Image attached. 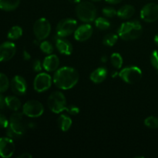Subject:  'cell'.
<instances>
[{
	"mask_svg": "<svg viewBox=\"0 0 158 158\" xmlns=\"http://www.w3.org/2000/svg\"><path fill=\"white\" fill-rule=\"evenodd\" d=\"M135 13V9L131 5H125L122 6L117 12V15L123 19L131 18Z\"/></svg>",
	"mask_w": 158,
	"mask_h": 158,
	"instance_id": "obj_19",
	"label": "cell"
},
{
	"mask_svg": "<svg viewBox=\"0 0 158 158\" xmlns=\"http://www.w3.org/2000/svg\"><path fill=\"white\" fill-rule=\"evenodd\" d=\"M92 1H94V2H100V1H101V0H92Z\"/></svg>",
	"mask_w": 158,
	"mask_h": 158,
	"instance_id": "obj_43",
	"label": "cell"
},
{
	"mask_svg": "<svg viewBox=\"0 0 158 158\" xmlns=\"http://www.w3.org/2000/svg\"><path fill=\"white\" fill-rule=\"evenodd\" d=\"M20 0H0V9L4 11H12L16 9Z\"/></svg>",
	"mask_w": 158,
	"mask_h": 158,
	"instance_id": "obj_20",
	"label": "cell"
},
{
	"mask_svg": "<svg viewBox=\"0 0 158 158\" xmlns=\"http://www.w3.org/2000/svg\"><path fill=\"white\" fill-rule=\"evenodd\" d=\"M69 1L72 3H79L80 2V0H69Z\"/></svg>",
	"mask_w": 158,
	"mask_h": 158,
	"instance_id": "obj_41",
	"label": "cell"
},
{
	"mask_svg": "<svg viewBox=\"0 0 158 158\" xmlns=\"http://www.w3.org/2000/svg\"><path fill=\"white\" fill-rule=\"evenodd\" d=\"M107 77V70L104 67H100L95 69L90 75V80L95 83H100L104 81Z\"/></svg>",
	"mask_w": 158,
	"mask_h": 158,
	"instance_id": "obj_18",
	"label": "cell"
},
{
	"mask_svg": "<svg viewBox=\"0 0 158 158\" xmlns=\"http://www.w3.org/2000/svg\"><path fill=\"white\" fill-rule=\"evenodd\" d=\"M119 76L126 83L134 84L140 80L142 77V71L137 66H128L122 69Z\"/></svg>",
	"mask_w": 158,
	"mask_h": 158,
	"instance_id": "obj_5",
	"label": "cell"
},
{
	"mask_svg": "<svg viewBox=\"0 0 158 158\" xmlns=\"http://www.w3.org/2000/svg\"><path fill=\"white\" fill-rule=\"evenodd\" d=\"M48 106L49 109L56 114H60L65 110L67 105L64 94L60 91L52 93L48 99Z\"/></svg>",
	"mask_w": 158,
	"mask_h": 158,
	"instance_id": "obj_4",
	"label": "cell"
},
{
	"mask_svg": "<svg viewBox=\"0 0 158 158\" xmlns=\"http://www.w3.org/2000/svg\"><path fill=\"white\" fill-rule=\"evenodd\" d=\"M106 1L107 2L110 3V4H117V3H120L123 0H106Z\"/></svg>",
	"mask_w": 158,
	"mask_h": 158,
	"instance_id": "obj_39",
	"label": "cell"
},
{
	"mask_svg": "<svg viewBox=\"0 0 158 158\" xmlns=\"http://www.w3.org/2000/svg\"><path fill=\"white\" fill-rule=\"evenodd\" d=\"M56 46L59 52L64 55H70L73 52V46L64 37L56 38Z\"/></svg>",
	"mask_w": 158,
	"mask_h": 158,
	"instance_id": "obj_16",
	"label": "cell"
},
{
	"mask_svg": "<svg viewBox=\"0 0 158 158\" xmlns=\"http://www.w3.org/2000/svg\"><path fill=\"white\" fill-rule=\"evenodd\" d=\"M33 32L39 40H43L47 38L51 32V25L46 19H39L33 26Z\"/></svg>",
	"mask_w": 158,
	"mask_h": 158,
	"instance_id": "obj_6",
	"label": "cell"
},
{
	"mask_svg": "<svg viewBox=\"0 0 158 158\" xmlns=\"http://www.w3.org/2000/svg\"><path fill=\"white\" fill-rule=\"evenodd\" d=\"M154 42H155L156 44L158 46V34L157 35H156V36L154 37Z\"/></svg>",
	"mask_w": 158,
	"mask_h": 158,
	"instance_id": "obj_40",
	"label": "cell"
},
{
	"mask_svg": "<svg viewBox=\"0 0 158 158\" xmlns=\"http://www.w3.org/2000/svg\"><path fill=\"white\" fill-rule=\"evenodd\" d=\"M6 106H7V105H6V98L0 94V112L4 110Z\"/></svg>",
	"mask_w": 158,
	"mask_h": 158,
	"instance_id": "obj_35",
	"label": "cell"
},
{
	"mask_svg": "<svg viewBox=\"0 0 158 158\" xmlns=\"http://www.w3.org/2000/svg\"><path fill=\"white\" fill-rule=\"evenodd\" d=\"M9 86V80L7 76L0 73V94L6 92Z\"/></svg>",
	"mask_w": 158,
	"mask_h": 158,
	"instance_id": "obj_27",
	"label": "cell"
},
{
	"mask_svg": "<svg viewBox=\"0 0 158 158\" xmlns=\"http://www.w3.org/2000/svg\"><path fill=\"white\" fill-rule=\"evenodd\" d=\"M52 84V79L49 74L46 73H40L34 80V89L37 92H44L47 90Z\"/></svg>",
	"mask_w": 158,
	"mask_h": 158,
	"instance_id": "obj_11",
	"label": "cell"
},
{
	"mask_svg": "<svg viewBox=\"0 0 158 158\" xmlns=\"http://www.w3.org/2000/svg\"><path fill=\"white\" fill-rule=\"evenodd\" d=\"M9 121L7 120V118L3 114H0V127L7 128L9 127Z\"/></svg>",
	"mask_w": 158,
	"mask_h": 158,
	"instance_id": "obj_33",
	"label": "cell"
},
{
	"mask_svg": "<svg viewBox=\"0 0 158 158\" xmlns=\"http://www.w3.org/2000/svg\"><path fill=\"white\" fill-rule=\"evenodd\" d=\"M93 33V28L89 24H84L77 28L74 32L75 39L78 41L83 42L89 40Z\"/></svg>",
	"mask_w": 158,
	"mask_h": 158,
	"instance_id": "obj_15",
	"label": "cell"
},
{
	"mask_svg": "<svg viewBox=\"0 0 158 158\" xmlns=\"http://www.w3.org/2000/svg\"><path fill=\"white\" fill-rule=\"evenodd\" d=\"M110 60L111 63H112V65L115 68L120 69V68L122 67V65H123V58H122L121 55L120 53H117V52L113 53L111 55Z\"/></svg>",
	"mask_w": 158,
	"mask_h": 158,
	"instance_id": "obj_24",
	"label": "cell"
},
{
	"mask_svg": "<svg viewBox=\"0 0 158 158\" xmlns=\"http://www.w3.org/2000/svg\"><path fill=\"white\" fill-rule=\"evenodd\" d=\"M58 125L63 131H67L72 126V120L69 117L62 114L58 118Z\"/></svg>",
	"mask_w": 158,
	"mask_h": 158,
	"instance_id": "obj_22",
	"label": "cell"
},
{
	"mask_svg": "<svg viewBox=\"0 0 158 158\" xmlns=\"http://www.w3.org/2000/svg\"><path fill=\"white\" fill-rule=\"evenodd\" d=\"M23 112L29 117H39L44 112V107L40 102L37 100H29L23 106Z\"/></svg>",
	"mask_w": 158,
	"mask_h": 158,
	"instance_id": "obj_9",
	"label": "cell"
},
{
	"mask_svg": "<svg viewBox=\"0 0 158 158\" xmlns=\"http://www.w3.org/2000/svg\"><path fill=\"white\" fill-rule=\"evenodd\" d=\"M106 60H107V58H106V56H103V57H102V60H101V61L103 62V63H105V62H106Z\"/></svg>",
	"mask_w": 158,
	"mask_h": 158,
	"instance_id": "obj_42",
	"label": "cell"
},
{
	"mask_svg": "<svg viewBox=\"0 0 158 158\" xmlns=\"http://www.w3.org/2000/svg\"><path fill=\"white\" fill-rule=\"evenodd\" d=\"M19 157V158H31L32 157V155H31V154H29V153L26 152V153H24V154H22Z\"/></svg>",
	"mask_w": 158,
	"mask_h": 158,
	"instance_id": "obj_38",
	"label": "cell"
},
{
	"mask_svg": "<svg viewBox=\"0 0 158 158\" xmlns=\"http://www.w3.org/2000/svg\"><path fill=\"white\" fill-rule=\"evenodd\" d=\"M140 16L147 23H154L158 19V5L149 3L143 6L140 11Z\"/></svg>",
	"mask_w": 158,
	"mask_h": 158,
	"instance_id": "obj_10",
	"label": "cell"
},
{
	"mask_svg": "<svg viewBox=\"0 0 158 158\" xmlns=\"http://www.w3.org/2000/svg\"><path fill=\"white\" fill-rule=\"evenodd\" d=\"M117 35L114 33H109L106 35L103 38V44L107 46H113L115 45V43L117 42Z\"/></svg>",
	"mask_w": 158,
	"mask_h": 158,
	"instance_id": "obj_26",
	"label": "cell"
},
{
	"mask_svg": "<svg viewBox=\"0 0 158 158\" xmlns=\"http://www.w3.org/2000/svg\"><path fill=\"white\" fill-rule=\"evenodd\" d=\"M95 25L98 29L100 30H106L109 29L110 26V23L106 19L103 18V17H99L95 20Z\"/></svg>",
	"mask_w": 158,
	"mask_h": 158,
	"instance_id": "obj_25",
	"label": "cell"
},
{
	"mask_svg": "<svg viewBox=\"0 0 158 158\" xmlns=\"http://www.w3.org/2000/svg\"><path fill=\"white\" fill-rule=\"evenodd\" d=\"M23 35V29L20 26H15L9 29L8 32V38L10 40H17Z\"/></svg>",
	"mask_w": 158,
	"mask_h": 158,
	"instance_id": "obj_23",
	"label": "cell"
},
{
	"mask_svg": "<svg viewBox=\"0 0 158 158\" xmlns=\"http://www.w3.org/2000/svg\"><path fill=\"white\" fill-rule=\"evenodd\" d=\"M142 33V26L137 20L123 23L118 29V35L123 40H132L137 39Z\"/></svg>",
	"mask_w": 158,
	"mask_h": 158,
	"instance_id": "obj_2",
	"label": "cell"
},
{
	"mask_svg": "<svg viewBox=\"0 0 158 158\" xmlns=\"http://www.w3.org/2000/svg\"><path fill=\"white\" fill-rule=\"evenodd\" d=\"M151 61L152 66L158 70V49L157 50H154L152 52L151 56Z\"/></svg>",
	"mask_w": 158,
	"mask_h": 158,
	"instance_id": "obj_31",
	"label": "cell"
},
{
	"mask_svg": "<svg viewBox=\"0 0 158 158\" xmlns=\"http://www.w3.org/2000/svg\"><path fill=\"white\" fill-rule=\"evenodd\" d=\"M11 89L12 92L19 96L23 95L26 94L27 89V84L26 81L21 76H15L12 78L11 81Z\"/></svg>",
	"mask_w": 158,
	"mask_h": 158,
	"instance_id": "obj_14",
	"label": "cell"
},
{
	"mask_svg": "<svg viewBox=\"0 0 158 158\" xmlns=\"http://www.w3.org/2000/svg\"><path fill=\"white\" fill-rule=\"evenodd\" d=\"M79 73L75 69L64 66L55 73L53 82L56 86L62 89H69L73 87L79 81Z\"/></svg>",
	"mask_w": 158,
	"mask_h": 158,
	"instance_id": "obj_1",
	"label": "cell"
},
{
	"mask_svg": "<svg viewBox=\"0 0 158 158\" xmlns=\"http://www.w3.org/2000/svg\"><path fill=\"white\" fill-rule=\"evenodd\" d=\"M9 127L18 135H23L27 127L23 114L19 112L14 113L9 119Z\"/></svg>",
	"mask_w": 158,
	"mask_h": 158,
	"instance_id": "obj_7",
	"label": "cell"
},
{
	"mask_svg": "<svg viewBox=\"0 0 158 158\" xmlns=\"http://www.w3.org/2000/svg\"><path fill=\"white\" fill-rule=\"evenodd\" d=\"M40 49H41L44 53L50 55V54L52 53V52H53L54 48L53 46L52 45V43H49V41H43V43H41V44H40Z\"/></svg>",
	"mask_w": 158,
	"mask_h": 158,
	"instance_id": "obj_29",
	"label": "cell"
},
{
	"mask_svg": "<svg viewBox=\"0 0 158 158\" xmlns=\"http://www.w3.org/2000/svg\"><path fill=\"white\" fill-rule=\"evenodd\" d=\"M6 102L7 107H9L12 110L17 111L21 107V102H20L19 99L16 97H14V96L6 97Z\"/></svg>",
	"mask_w": 158,
	"mask_h": 158,
	"instance_id": "obj_21",
	"label": "cell"
},
{
	"mask_svg": "<svg viewBox=\"0 0 158 158\" xmlns=\"http://www.w3.org/2000/svg\"><path fill=\"white\" fill-rule=\"evenodd\" d=\"M32 68L36 72H40L42 70V65L41 62L40 60H35L32 63Z\"/></svg>",
	"mask_w": 158,
	"mask_h": 158,
	"instance_id": "obj_34",
	"label": "cell"
},
{
	"mask_svg": "<svg viewBox=\"0 0 158 158\" xmlns=\"http://www.w3.org/2000/svg\"><path fill=\"white\" fill-rule=\"evenodd\" d=\"M144 123L148 127L151 128V129H157L158 128V118L156 117H148L145 119Z\"/></svg>",
	"mask_w": 158,
	"mask_h": 158,
	"instance_id": "obj_28",
	"label": "cell"
},
{
	"mask_svg": "<svg viewBox=\"0 0 158 158\" xmlns=\"http://www.w3.org/2000/svg\"><path fill=\"white\" fill-rule=\"evenodd\" d=\"M7 136H8V137H9V138H11V139L17 138V137H20V136L18 135L16 133L14 132V131H12L10 127H9V129H8V131H7Z\"/></svg>",
	"mask_w": 158,
	"mask_h": 158,
	"instance_id": "obj_36",
	"label": "cell"
},
{
	"mask_svg": "<svg viewBox=\"0 0 158 158\" xmlns=\"http://www.w3.org/2000/svg\"><path fill=\"white\" fill-rule=\"evenodd\" d=\"M23 59H24L25 60H29L31 59L30 54H29L26 50L23 51Z\"/></svg>",
	"mask_w": 158,
	"mask_h": 158,
	"instance_id": "obj_37",
	"label": "cell"
},
{
	"mask_svg": "<svg viewBox=\"0 0 158 158\" xmlns=\"http://www.w3.org/2000/svg\"><path fill=\"white\" fill-rule=\"evenodd\" d=\"M77 23L73 19H65L58 23L56 27L57 35L60 37H66L71 35L76 31Z\"/></svg>",
	"mask_w": 158,
	"mask_h": 158,
	"instance_id": "obj_8",
	"label": "cell"
},
{
	"mask_svg": "<svg viewBox=\"0 0 158 158\" xmlns=\"http://www.w3.org/2000/svg\"><path fill=\"white\" fill-rule=\"evenodd\" d=\"M103 13L104 14L106 17H110V18H112V17L115 16V15H117V12L116 11L115 9H114V8L106 7L103 9Z\"/></svg>",
	"mask_w": 158,
	"mask_h": 158,
	"instance_id": "obj_30",
	"label": "cell"
},
{
	"mask_svg": "<svg viewBox=\"0 0 158 158\" xmlns=\"http://www.w3.org/2000/svg\"><path fill=\"white\" fill-rule=\"evenodd\" d=\"M15 152V144L9 137L0 138V156L4 158L12 157Z\"/></svg>",
	"mask_w": 158,
	"mask_h": 158,
	"instance_id": "obj_13",
	"label": "cell"
},
{
	"mask_svg": "<svg viewBox=\"0 0 158 158\" xmlns=\"http://www.w3.org/2000/svg\"><path fill=\"white\" fill-rule=\"evenodd\" d=\"M76 12L78 18L85 23L94 21L97 16V9L90 2H79L76 8Z\"/></svg>",
	"mask_w": 158,
	"mask_h": 158,
	"instance_id": "obj_3",
	"label": "cell"
},
{
	"mask_svg": "<svg viewBox=\"0 0 158 158\" xmlns=\"http://www.w3.org/2000/svg\"><path fill=\"white\" fill-rule=\"evenodd\" d=\"M66 111H67L69 114L71 115H77L80 113V109L79 107H77V106H73V105H69V106H66Z\"/></svg>",
	"mask_w": 158,
	"mask_h": 158,
	"instance_id": "obj_32",
	"label": "cell"
},
{
	"mask_svg": "<svg viewBox=\"0 0 158 158\" xmlns=\"http://www.w3.org/2000/svg\"><path fill=\"white\" fill-rule=\"evenodd\" d=\"M16 52L15 45L12 42H5L0 45V62L10 60Z\"/></svg>",
	"mask_w": 158,
	"mask_h": 158,
	"instance_id": "obj_12",
	"label": "cell"
},
{
	"mask_svg": "<svg viewBox=\"0 0 158 158\" xmlns=\"http://www.w3.org/2000/svg\"><path fill=\"white\" fill-rule=\"evenodd\" d=\"M43 67L48 72H52L56 70L60 66V60L56 55H49L43 61Z\"/></svg>",
	"mask_w": 158,
	"mask_h": 158,
	"instance_id": "obj_17",
	"label": "cell"
}]
</instances>
